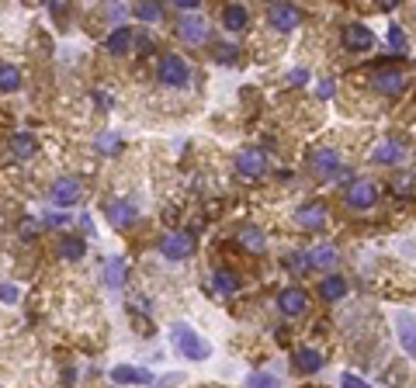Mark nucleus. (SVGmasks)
I'll return each instance as SVG.
<instances>
[{"label": "nucleus", "mask_w": 416, "mask_h": 388, "mask_svg": "<svg viewBox=\"0 0 416 388\" xmlns=\"http://www.w3.org/2000/svg\"><path fill=\"white\" fill-rule=\"evenodd\" d=\"M170 343H173V350H177L180 357H187V360H208V357H212L208 340H201L187 322H177V326L170 329Z\"/></svg>", "instance_id": "f257e3e1"}, {"label": "nucleus", "mask_w": 416, "mask_h": 388, "mask_svg": "<svg viewBox=\"0 0 416 388\" xmlns=\"http://www.w3.org/2000/svg\"><path fill=\"white\" fill-rule=\"evenodd\" d=\"M156 80H160L163 87H177V91H184V87L191 84V66H187V59H184L180 53H167V56H160V63H156Z\"/></svg>", "instance_id": "f03ea898"}, {"label": "nucleus", "mask_w": 416, "mask_h": 388, "mask_svg": "<svg viewBox=\"0 0 416 388\" xmlns=\"http://www.w3.org/2000/svg\"><path fill=\"white\" fill-rule=\"evenodd\" d=\"M309 170H312L316 181H333V177H340V170H343V156H340L333 146H319V149L309 153Z\"/></svg>", "instance_id": "7ed1b4c3"}, {"label": "nucleus", "mask_w": 416, "mask_h": 388, "mask_svg": "<svg viewBox=\"0 0 416 388\" xmlns=\"http://www.w3.org/2000/svg\"><path fill=\"white\" fill-rule=\"evenodd\" d=\"M371 87L381 98H399V94L409 91V77L402 70H395V66H381V70L371 73Z\"/></svg>", "instance_id": "20e7f679"}, {"label": "nucleus", "mask_w": 416, "mask_h": 388, "mask_svg": "<svg viewBox=\"0 0 416 388\" xmlns=\"http://www.w3.org/2000/svg\"><path fill=\"white\" fill-rule=\"evenodd\" d=\"M343 201H347V208H354V212H368V208H375V201H378V184L375 181H354L347 191H343Z\"/></svg>", "instance_id": "39448f33"}, {"label": "nucleus", "mask_w": 416, "mask_h": 388, "mask_svg": "<svg viewBox=\"0 0 416 388\" xmlns=\"http://www.w3.org/2000/svg\"><path fill=\"white\" fill-rule=\"evenodd\" d=\"M340 42L347 53H368V49H375V32L361 21H347L340 32Z\"/></svg>", "instance_id": "423d86ee"}, {"label": "nucleus", "mask_w": 416, "mask_h": 388, "mask_svg": "<svg viewBox=\"0 0 416 388\" xmlns=\"http://www.w3.org/2000/svg\"><path fill=\"white\" fill-rule=\"evenodd\" d=\"M160 253H163L167 260H187V257L194 253V236H191L187 229L167 232V236L160 239Z\"/></svg>", "instance_id": "0eeeda50"}, {"label": "nucleus", "mask_w": 416, "mask_h": 388, "mask_svg": "<svg viewBox=\"0 0 416 388\" xmlns=\"http://www.w3.org/2000/svg\"><path fill=\"white\" fill-rule=\"evenodd\" d=\"M267 25L274 28V32H295L299 25H302V11L299 8H292V4H271L267 8Z\"/></svg>", "instance_id": "6e6552de"}, {"label": "nucleus", "mask_w": 416, "mask_h": 388, "mask_svg": "<svg viewBox=\"0 0 416 388\" xmlns=\"http://www.w3.org/2000/svg\"><path fill=\"white\" fill-rule=\"evenodd\" d=\"M295 222H299V229H305V232H319V229L330 222V208H326L323 201H309V205H302V208L295 212Z\"/></svg>", "instance_id": "1a4fd4ad"}, {"label": "nucleus", "mask_w": 416, "mask_h": 388, "mask_svg": "<svg viewBox=\"0 0 416 388\" xmlns=\"http://www.w3.org/2000/svg\"><path fill=\"white\" fill-rule=\"evenodd\" d=\"M177 35H180V42H187V46H205L208 39H212V28H208V21L205 18H180L177 21Z\"/></svg>", "instance_id": "9d476101"}, {"label": "nucleus", "mask_w": 416, "mask_h": 388, "mask_svg": "<svg viewBox=\"0 0 416 388\" xmlns=\"http://www.w3.org/2000/svg\"><path fill=\"white\" fill-rule=\"evenodd\" d=\"M53 205H59V208H70V205H77L80 198H84V184L77 181V177H59L56 184H53Z\"/></svg>", "instance_id": "9b49d317"}, {"label": "nucleus", "mask_w": 416, "mask_h": 388, "mask_svg": "<svg viewBox=\"0 0 416 388\" xmlns=\"http://www.w3.org/2000/svg\"><path fill=\"white\" fill-rule=\"evenodd\" d=\"M278 308H281V315L299 319V315L309 312V295H305L302 288H285V291L278 295Z\"/></svg>", "instance_id": "f8f14e48"}, {"label": "nucleus", "mask_w": 416, "mask_h": 388, "mask_svg": "<svg viewBox=\"0 0 416 388\" xmlns=\"http://www.w3.org/2000/svg\"><path fill=\"white\" fill-rule=\"evenodd\" d=\"M236 170L243 177H264L267 174V156L264 149H240L236 153Z\"/></svg>", "instance_id": "ddd939ff"}, {"label": "nucleus", "mask_w": 416, "mask_h": 388, "mask_svg": "<svg viewBox=\"0 0 416 388\" xmlns=\"http://www.w3.org/2000/svg\"><path fill=\"white\" fill-rule=\"evenodd\" d=\"M406 160V146L395 142V139H385L371 149V163H381V167H399Z\"/></svg>", "instance_id": "4468645a"}, {"label": "nucleus", "mask_w": 416, "mask_h": 388, "mask_svg": "<svg viewBox=\"0 0 416 388\" xmlns=\"http://www.w3.org/2000/svg\"><path fill=\"white\" fill-rule=\"evenodd\" d=\"M323 364H326V357H323V350H316V347H299V350L292 353V367H295L299 374H316Z\"/></svg>", "instance_id": "2eb2a0df"}, {"label": "nucleus", "mask_w": 416, "mask_h": 388, "mask_svg": "<svg viewBox=\"0 0 416 388\" xmlns=\"http://www.w3.org/2000/svg\"><path fill=\"white\" fill-rule=\"evenodd\" d=\"M395 333H399V347H402V353L416 357V315L399 312V315H395Z\"/></svg>", "instance_id": "dca6fc26"}, {"label": "nucleus", "mask_w": 416, "mask_h": 388, "mask_svg": "<svg viewBox=\"0 0 416 388\" xmlns=\"http://www.w3.org/2000/svg\"><path fill=\"white\" fill-rule=\"evenodd\" d=\"M104 215L111 219L115 229H129V225H135V219H139V212H135L132 201H108Z\"/></svg>", "instance_id": "f3484780"}, {"label": "nucleus", "mask_w": 416, "mask_h": 388, "mask_svg": "<svg viewBox=\"0 0 416 388\" xmlns=\"http://www.w3.org/2000/svg\"><path fill=\"white\" fill-rule=\"evenodd\" d=\"M236 243H240L247 253H264V250H267V236H264V229H257V225H240V229H236Z\"/></svg>", "instance_id": "a211bd4d"}, {"label": "nucleus", "mask_w": 416, "mask_h": 388, "mask_svg": "<svg viewBox=\"0 0 416 388\" xmlns=\"http://www.w3.org/2000/svg\"><path fill=\"white\" fill-rule=\"evenodd\" d=\"M111 381L115 385H153V374L142 367H132V364H118V367H111Z\"/></svg>", "instance_id": "6ab92c4d"}, {"label": "nucleus", "mask_w": 416, "mask_h": 388, "mask_svg": "<svg viewBox=\"0 0 416 388\" xmlns=\"http://www.w3.org/2000/svg\"><path fill=\"white\" fill-rule=\"evenodd\" d=\"M319 298H323V302H340V298H347V277H343V274H326V277L319 281Z\"/></svg>", "instance_id": "aec40b11"}, {"label": "nucleus", "mask_w": 416, "mask_h": 388, "mask_svg": "<svg viewBox=\"0 0 416 388\" xmlns=\"http://www.w3.org/2000/svg\"><path fill=\"white\" fill-rule=\"evenodd\" d=\"M250 25V11L243 4H226L223 8V28L226 32H243Z\"/></svg>", "instance_id": "412c9836"}, {"label": "nucleus", "mask_w": 416, "mask_h": 388, "mask_svg": "<svg viewBox=\"0 0 416 388\" xmlns=\"http://www.w3.org/2000/svg\"><path fill=\"white\" fill-rule=\"evenodd\" d=\"M337 246L333 243H319V246H312L309 250V267H319V270H330V267H337Z\"/></svg>", "instance_id": "4be33fe9"}, {"label": "nucleus", "mask_w": 416, "mask_h": 388, "mask_svg": "<svg viewBox=\"0 0 416 388\" xmlns=\"http://www.w3.org/2000/svg\"><path fill=\"white\" fill-rule=\"evenodd\" d=\"M8 146H11V153H15L18 160H32V156L39 153V142H35V136H32V132H15Z\"/></svg>", "instance_id": "5701e85b"}, {"label": "nucleus", "mask_w": 416, "mask_h": 388, "mask_svg": "<svg viewBox=\"0 0 416 388\" xmlns=\"http://www.w3.org/2000/svg\"><path fill=\"white\" fill-rule=\"evenodd\" d=\"M108 53H111V56L132 53V28H129V25H118V28L108 35Z\"/></svg>", "instance_id": "b1692460"}, {"label": "nucleus", "mask_w": 416, "mask_h": 388, "mask_svg": "<svg viewBox=\"0 0 416 388\" xmlns=\"http://www.w3.org/2000/svg\"><path fill=\"white\" fill-rule=\"evenodd\" d=\"M15 91H21V70L4 63L0 66V94H15Z\"/></svg>", "instance_id": "393cba45"}, {"label": "nucleus", "mask_w": 416, "mask_h": 388, "mask_svg": "<svg viewBox=\"0 0 416 388\" xmlns=\"http://www.w3.org/2000/svg\"><path fill=\"white\" fill-rule=\"evenodd\" d=\"M125 274H129V264H125L122 257H115V260H108L104 284H108V288H122V284H125Z\"/></svg>", "instance_id": "a878e982"}, {"label": "nucleus", "mask_w": 416, "mask_h": 388, "mask_svg": "<svg viewBox=\"0 0 416 388\" xmlns=\"http://www.w3.org/2000/svg\"><path fill=\"white\" fill-rule=\"evenodd\" d=\"M84 253H87V243H84L80 236H66V239L59 243V257H63V260H84Z\"/></svg>", "instance_id": "bb28decb"}, {"label": "nucleus", "mask_w": 416, "mask_h": 388, "mask_svg": "<svg viewBox=\"0 0 416 388\" xmlns=\"http://www.w3.org/2000/svg\"><path fill=\"white\" fill-rule=\"evenodd\" d=\"M212 284H216L223 295H236V291H240V277H236L233 270H226V267H219V270L212 274Z\"/></svg>", "instance_id": "cd10ccee"}, {"label": "nucleus", "mask_w": 416, "mask_h": 388, "mask_svg": "<svg viewBox=\"0 0 416 388\" xmlns=\"http://www.w3.org/2000/svg\"><path fill=\"white\" fill-rule=\"evenodd\" d=\"M132 15H135L139 21L153 25V21H160V18H163V4H135V8H132Z\"/></svg>", "instance_id": "c85d7f7f"}, {"label": "nucleus", "mask_w": 416, "mask_h": 388, "mask_svg": "<svg viewBox=\"0 0 416 388\" xmlns=\"http://www.w3.org/2000/svg\"><path fill=\"white\" fill-rule=\"evenodd\" d=\"M285 267L295 270V274H309V270H312V267H309V253H302V250L288 253V257H285Z\"/></svg>", "instance_id": "c756f323"}, {"label": "nucleus", "mask_w": 416, "mask_h": 388, "mask_svg": "<svg viewBox=\"0 0 416 388\" xmlns=\"http://www.w3.org/2000/svg\"><path fill=\"white\" fill-rule=\"evenodd\" d=\"M118 149H122V139H118L115 132H101V136H97V153L111 156V153H118Z\"/></svg>", "instance_id": "7c9ffc66"}, {"label": "nucleus", "mask_w": 416, "mask_h": 388, "mask_svg": "<svg viewBox=\"0 0 416 388\" xmlns=\"http://www.w3.org/2000/svg\"><path fill=\"white\" fill-rule=\"evenodd\" d=\"M388 46H392V49H395L399 56L406 53V46H409V39H406V32H402L399 25H392V28H388Z\"/></svg>", "instance_id": "2f4dec72"}, {"label": "nucleus", "mask_w": 416, "mask_h": 388, "mask_svg": "<svg viewBox=\"0 0 416 388\" xmlns=\"http://www.w3.org/2000/svg\"><path fill=\"white\" fill-rule=\"evenodd\" d=\"M247 385H250V388H281V385H278V378H274V374H264V371L250 374V378H247Z\"/></svg>", "instance_id": "473e14b6"}, {"label": "nucleus", "mask_w": 416, "mask_h": 388, "mask_svg": "<svg viewBox=\"0 0 416 388\" xmlns=\"http://www.w3.org/2000/svg\"><path fill=\"white\" fill-rule=\"evenodd\" d=\"M18 298H21L18 284H11V281H4V284H0V302H4V305H15Z\"/></svg>", "instance_id": "72a5a7b5"}, {"label": "nucleus", "mask_w": 416, "mask_h": 388, "mask_svg": "<svg viewBox=\"0 0 416 388\" xmlns=\"http://www.w3.org/2000/svg\"><path fill=\"white\" fill-rule=\"evenodd\" d=\"M46 225H53V229H66V225H73V219H70V215H46L42 229H46Z\"/></svg>", "instance_id": "f704fd0d"}, {"label": "nucleus", "mask_w": 416, "mask_h": 388, "mask_svg": "<svg viewBox=\"0 0 416 388\" xmlns=\"http://www.w3.org/2000/svg\"><path fill=\"white\" fill-rule=\"evenodd\" d=\"M340 385H343V388H375V385H368L361 374H343V378H340Z\"/></svg>", "instance_id": "c9c22d12"}, {"label": "nucleus", "mask_w": 416, "mask_h": 388, "mask_svg": "<svg viewBox=\"0 0 416 388\" xmlns=\"http://www.w3.org/2000/svg\"><path fill=\"white\" fill-rule=\"evenodd\" d=\"M173 11H180V15H198V11H201V4H198V0H177Z\"/></svg>", "instance_id": "e433bc0d"}, {"label": "nucleus", "mask_w": 416, "mask_h": 388, "mask_svg": "<svg viewBox=\"0 0 416 388\" xmlns=\"http://www.w3.org/2000/svg\"><path fill=\"white\" fill-rule=\"evenodd\" d=\"M316 94H319V101H330V98L337 94V84H333V80H319V87H316Z\"/></svg>", "instance_id": "4c0bfd02"}, {"label": "nucleus", "mask_w": 416, "mask_h": 388, "mask_svg": "<svg viewBox=\"0 0 416 388\" xmlns=\"http://www.w3.org/2000/svg\"><path fill=\"white\" fill-rule=\"evenodd\" d=\"M216 59H219V63H233V59H236V49H233V46H219V49H216Z\"/></svg>", "instance_id": "58836bf2"}, {"label": "nucleus", "mask_w": 416, "mask_h": 388, "mask_svg": "<svg viewBox=\"0 0 416 388\" xmlns=\"http://www.w3.org/2000/svg\"><path fill=\"white\" fill-rule=\"evenodd\" d=\"M305 80H309V73H305V70H292V73H288V84H292V87H302Z\"/></svg>", "instance_id": "ea45409f"}, {"label": "nucleus", "mask_w": 416, "mask_h": 388, "mask_svg": "<svg viewBox=\"0 0 416 388\" xmlns=\"http://www.w3.org/2000/svg\"><path fill=\"white\" fill-rule=\"evenodd\" d=\"M35 232H39V222H21V236L25 239H32Z\"/></svg>", "instance_id": "a19ab883"}, {"label": "nucleus", "mask_w": 416, "mask_h": 388, "mask_svg": "<svg viewBox=\"0 0 416 388\" xmlns=\"http://www.w3.org/2000/svg\"><path fill=\"white\" fill-rule=\"evenodd\" d=\"M395 191H399V194H409V177H395Z\"/></svg>", "instance_id": "79ce46f5"}, {"label": "nucleus", "mask_w": 416, "mask_h": 388, "mask_svg": "<svg viewBox=\"0 0 416 388\" xmlns=\"http://www.w3.org/2000/svg\"><path fill=\"white\" fill-rule=\"evenodd\" d=\"M80 225H84V232H87V236L94 232V222H91V215H80Z\"/></svg>", "instance_id": "37998d69"}]
</instances>
